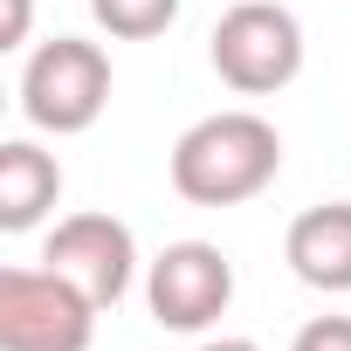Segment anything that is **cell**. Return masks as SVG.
<instances>
[{
	"label": "cell",
	"mask_w": 351,
	"mask_h": 351,
	"mask_svg": "<svg viewBox=\"0 0 351 351\" xmlns=\"http://www.w3.org/2000/svg\"><path fill=\"white\" fill-rule=\"evenodd\" d=\"M282 172V131L255 110H214L172 145V193L193 207H241Z\"/></svg>",
	"instance_id": "1"
},
{
	"label": "cell",
	"mask_w": 351,
	"mask_h": 351,
	"mask_svg": "<svg viewBox=\"0 0 351 351\" xmlns=\"http://www.w3.org/2000/svg\"><path fill=\"white\" fill-rule=\"evenodd\" d=\"M207 56L234 97H276L303 76V21L282 0H234L207 35Z\"/></svg>",
	"instance_id": "2"
},
{
	"label": "cell",
	"mask_w": 351,
	"mask_h": 351,
	"mask_svg": "<svg viewBox=\"0 0 351 351\" xmlns=\"http://www.w3.org/2000/svg\"><path fill=\"white\" fill-rule=\"evenodd\" d=\"M110 104V56L83 35H56L28 56L21 69V117L35 131H56V138H76L104 117Z\"/></svg>",
	"instance_id": "3"
},
{
	"label": "cell",
	"mask_w": 351,
	"mask_h": 351,
	"mask_svg": "<svg viewBox=\"0 0 351 351\" xmlns=\"http://www.w3.org/2000/svg\"><path fill=\"white\" fill-rule=\"evenodd\" d=\"M97 303L56 269H0V351H90Z\"/></svg>",
	"instance_id": "4"
},
{
	"label": "cell",
	"mask_w": 351,
	"mask_h": 351,
	"mask_svg": "<svg viewBox=\"0 0 351 351\" xmlns=\"http://www.w3.org/2000/svg\"><path fill=\"white\" fill-rule=\"evenodd\" d=\"M145 303L158 330H214L234 303V262L214 241H172L145 269Z\"/></svg>",
	"instance_id": "5"
},
{
	"label": "cell",
	"mask_w": 351,
	"mask_h": 351,
	"mask_svg": "<svg viewBox=\"0 0 351 351\" xmlns=\"http://www.w3.org/2000/svg\"><path fill=\"white\" fill-rule=\"evenodd\" d=\"M42 269L69 276L97 310H110L131 289V276H138V241H131V228L117 214H69L42 241Z\"/></svg>",
	"instance_id": "6"
},
{
	"label": "cell",
	"mask_w": 351,
	"mask_h": 351,
	"mask_svg": "<svg viewBox=\"0 0 351 351\" xmlns=\"http://www.w3.org/2000/svg\"><path fill=\"white\" fill-rule=\"evenodd\" d=\"M296 282L324 289V296H351V200H324V207H303L289 221V241H282Z\"/></svg>",
	"instance_id": "7"
},
{
	"label": "cell",
	"mask_w": 351,
	"mask_h": 351,
	"mask_svg": "<svg viewBox=\"0 0 351 351\" xmlns=\"http://www.w3.org/2000/svg\"><path fill=\"white\" fill-rule=\"evenodd\" d=\"M56 200H62V165H56V152H42V145H28V138H8V145H0V228H8V234H28Z\"/></svg>",
	"instance_id": "8"
},
{
	"label": "cell",
	"mask_w": 351,
	"mask_h": 351,
	"mask_svg": "<svg viewBox=\"0 0 351 351\" xmlns=\"http://www.w3.org/2000/svg\"><path fill=\"white\" fill-rule=\"evenodd\" d=\"M90 14L104 35L117 42H145V35H165L180 21V0H90Z\"/></svg>",
	"instance_id": "9"
},
{
	"label": "cell",
	"mask_w": 351,
	"mask_h": 351,
	"mask_svg": "<svg viewBox=\"0 0 351 351\" xmlns=\"http://www.w3.org/2000/svg\"><path fill=\"white\" fill-rule=\"evenodd\" d=\"M289 351H351V317H310Z\"/></svg>",
	"instance_id": "10"
},
{
	"label": "cell",
	"mask_w": 351,
	"mask_h": 351,
	"mask_svg": "<svg viewBox=\"0 0 351 351\" xmlns=\"http://www.w3.org/2000/svg\"><path fill=\"white\" fill-rule=\"evenodd\" d=\"M35 21V0H0V49H21Z\"/></svg>",
	"instance_id": "11"
},
{
	"label": "cell",
	"mask_w": 351,
	"mask_h": 351,
	"mask_svg": "<svg viewBox=\"0 0 351 351\" xmlns=\"http://www.w3.org/2000/svg\"><path fill=\"white\" fill-rule=\"evenodd\" d=\"M200 351H262V344H255V337H207Z\"/></svg>",
	"instance_id": "12"
}]
</instances>
